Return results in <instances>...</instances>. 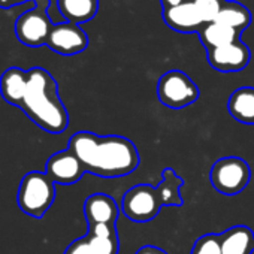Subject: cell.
Listing matches in <instances>:
<instances>
[{
  "label": "cell",
  "instance_id": "cell-1",
  "mask_svg": "<svg viewBox=\"0 0 254 254\" xmlns=\"http://www.w3.org/2000/svg\"><path fill=\"white\" fill-rule=\"evenodd\" d=\"M67 148L78 157L85 172L100 178H120L130 175L139 166L136 145L124 136L96 135L93 132H76Z\"/></svg>",
  "mask_w": 254,
  "mask_h": 254
},
{
  "label": "cell",
  "instance_id": "cell-2",
  "mask_svg": "<svg viewBox=\"0 0 254 254\" xmlns=\"http://www.w3.org/2000/svg\"><path fill=\"white\" fill-rule=\"evenodd\" d=\"M20 108L48 133H63L69 126V114L60 99L59 84L44 67L27 70V91Z\"/></svg>",
  "mask_w": 254,
  "mask_h": 254
},
{
  "label": "cell",
  "instance_id": "cell-3",
  "mask_svg": "<svg viewBox=\"0 0 254 254\" xmlns=\"http://www.w3.org/2000/svg\"><path fill=\"white\" fill-rule=\"evenodd\" d=\"M54 200L56 184L45 172L32 171L24 175L17 194V203L24 214L33 218H42Z\"/></svg>",
  "mask_w": 254,
  "mask_h": 254
},
{
  "label": "cell",
  "instance_id": "cell-4",
  "mask_svg": "<svg viewBox=\"0 0 254 254\" xmlns=\"http://www.w3.org/2000/svg\"><path fill=\"white\" fill-rule=\"evenodd\" d=\"M35 6L21 14L15 21L17 39L32 48L47 45L48 35L54 26L50 18V0H33Z\"/></svg>",
  "mask_w": 254,
  "mask_h": 254
},
{
  "label": "cell",
  "instance_id": "cell-5",
  "mask_svg": "<svg viewBox=\"0 0 254 254\" xmlns=\"http://www.w3.org/2000/svg\"><path fill=\"white\" fill-rule=\"evenodd\" d=\"M212 187L224 196H236L247 189L251 180L250 165L236 156L218 159L209 172Z\"/></svg>",
  "mask_w": 254,
  "mask_h": 254
},
{
  "label": "cell",
  "instance_id": "cell-6",
  "mask_svg": "<svg viewBox=\"0 0 254 254\" xmlns=\"http://www.w3.org/2000/svg\"><path fill=\"white\" fill-rule=\"evenodd\" d=\"M199 87L183 70L174 69L163 73L157 82L159 100L171 109H183L199 99Z\"/></svg>",
  "mask_w": 254,
  "mask_h": 254
},
{
  "label": "cell",
  "instance_id": "cell-7",
  "mask_svg": "<svg viewBox=\"0 0 254 254\" xmlns=\"http://www.w3.org/2000/svg\"><path fill=\"white\" fill-rule=\"evenodd\" d=\"M163 203L157 187L148 184H138L129 189L121 202L123 214L135 223L153 221L162 211Z\"/></svg>",
  "mask_w": 254,
  "mask_h": 254
},
{
  "label": "cell",
  "instance_id": "cell-8",
  "mask_svg": "<svg viewBox=\"0 0 254 254\" xmlns=\"http://www.w3.org/2000/svg\"><path fill=\"white\" fill-rule=\"evenodd\" d=\"M47 47L60 56L69 57L82 53L88 47V36L81 26L64 21L53 26L47 39Z\"/></svg>",
  "mask_w": 254,
  "mask_h": 254
},
{
  "label": "cell",
  "instance_id": "cell-9",
  "mask_svg": "<svg viewBox=\"0 0 254 254\" xmlns=\"http://www.w3.org/2000/svg\"><path fill=\"white\" fill-rule=\"evenodd\" d=\"M206 59L211 67L218 72H239L248 66L251 53L242 41H236L224 47L208 50Z\"/></svg>",
  "mask_w": 254,
  "mask_h": 254
},
{
  "label": "cell",
  "instance_id": "cell-10",
  "mask_svg": "<svg viewBox=\"0 0 254 254\" xmlns=\"http://www.w3.org/2000/svg\"><path fill=\"white\" fill-rule=\"evenodd\" d=\"M45 174L53 180L54 184L72 186L76 184L85 174L84 166L78 157L67 148L59 153H54L45 166Z\"/></svg>",
  "mask_w": 254,
  "mask_h": 254
},
{
  "label": "cell",
  "instance_id": "cell-11",
  "mask_svg": "<svg viewBox=\"0 0 254 254\" xmlns=\"http://www.w3.org/2000/svg\"><path fill=\"white\" fill-rule=\"evenodd\" d=\"M163 20L178 33H199L205 24L193 2H184L174 8H163Z\"/></svg>",
  "mask_w": 254,
  "mask_h": 254
},
{
  "label": "cell",
  "instance_id": "cell-12",
  "mask_svg": "<svg viewBox=\"0 0 254 254\" xmlns=\"http://www.w3.org/2000/svg\"><path fill=\"white\" fill-rule=\"evenodd\" d=\"M84 215H85L88 226L90 224H115L120 215V208L111 196L105 193H96L85 199Z\"/></svg>",
  "mask_w": 254,
  "mask_h": 254
},
{
  "label": "cell",
  "instance_id": "cell-13",
  "mask_svg": "<svg viewBox=\"0 0 254 254\" xmlns=\"http://www.w3.org/2000/svg\"><path fill=\"white\" fill-rule=\"evenodd\" d=\"M221 254H253L254 233L248 226L239 224L220 235Z\"/></svg>",
  "mask_w": 254,
  "mask_h": 254
},
{
  "label": "cell",
  "instance_id": "cell-14",
  "mask_svg": "<svg viewBox=\"0 0 254 254\" xmlns=\"http://www.w3.org/2000/svg\"><path fill=\"white\" fill-rule=\"evenodd\" d=\"M26 91H27V70L14 66L2 73V78H0V93H2V97L8 103L14 106H21Z\"/></svg>",
  "mask_w": 254,
  "mask_h": 254
},
{
  "label": "cell",
  "instance_id": "cell-15",
  "mask_svg": "<svg viewBox=\"0 0 254 254\" xmlns=\"http://www.w3.org/2000/svg\"><path fill=\"white\" fill-rule=\"evenodd\" d=\"M93 254H118L120 239L115 224H90L85 235Z\"/></svg>",
  "mask_w": 254,
  "mask_h": 254
},
{
  "label": "cell",
  "instance_id": "cell-16",
  "mask_svg": "<svg viewBox=\"0 0 254 254\" xmlns=\"http://www.w3.org/2000/svg\"><path fill=\"white\" fill-rule=\"evenodd\" d=\"M227 111L238 123L254 126V88L241 87L235 90L227 100Z\"/></svg>",
  "mask_w": 254,
  "mask_h": 254
},
{
  "label": "cell",
  "instance_id": "cell-17",
  "mask_svg": "<svg viewBox=\"0 0 254 254\" xmlns=\"http://www.w3.org/2000/svg\"><path fill=\"white\" fill-rule=\"evenodd\" d=\"M57 8L67 23L79 26L96 17L99 0H57Z\"/></svg>",
  "mask_w": 254,
  "mask_h": 254
},
{
  "label": "cell",
  "instance_id": "cell-18",
  "mask_svg": "<svg viewBox=\"0 0 254 254\" xmlns=\"http://www.w3.org/2000/svg\"><path fill=\"white\" fill-rule=\"evenodd\" d=\"M199 38L202 45L205 47V50H212V48H218V47H224L229 44H233L236 41H241V32L227 27L224 24L220 23H208L203 24L202 29L199 30Z\"/></svg>",
  "mask_w": 254,
  "mask_h": 254
},
{
  "label": "cell",
  "instance_id": "cell-19",
  "mask_svg": "<svg viewBox=\"0 0 254 254\" xmlns=\"http://www.w3.org/2000/svg\"><path fill=\"white\" fill-rule=\"evenodd\" d=\"M215 23L224 24L242 33L251 23V14L242 3L224 0V3L215 18Z\"/></svg>",
  "mask_w": 254,
  "mask_h": 254
},
{
  "label": "cell",
  "instance_id": "cell-20",
  "mask_svg": "<svg viewBox=\"0 0 254 254\" xmlns=\"http://www.w3.org/2000/svg\"><path fill=\"white\" fill-rule=\"evenodd\" d=\"M184 186V180L175 174L172 168H166L162 174V181L157 186L163 206H183L184 199L180 193Z\"/></svg>",
  "mask_w": 254,
  "mask_h": 254
},
{
  "label": "cell",
  "instance_id": "cell-21",
  "mask_svg": "<svg viewBox=\"0 0 254 254\" xmlns=\"http://www.w3.org/2000/svg\"><path fill=\"white\" fill-rule=\"evenodd\" d=\"M190 254H221L220 235L206 233L196 239Z\"/></svg>",
  "mask_w": 254,
  "mask_h": 254
},
{
  "label": "cell",
  "instance_id": "cell-22",
  "mask_svg": "<svg viewBox=\"0 0 254 254\" xmlns=\"http://www.w3.org/2000/svg\"><path fill=\"white\" fill-rule=\"evenodd\" d=\"M193 3L197 9V12L200 14L202 20L205 24L208 23H214L224 0H193Z\"/></svg>",
  "mask_w": 254,
  "mask_h": 254
},
{
  "label": "cell",
  "instance_id": "cell-23",
  "mask_svg": "<svg viewBox=\"0 0 254 254\" xmlns=\"http://www.w3.org/2000/svg\"><path fill=\"white\" fill-rule=\"evenodd\" d=\"M64 254H93L87 236H82V238L75 239V241L66 248Z\"/></svg>",
  "mask_w": 254,
  "mask_h": 254
},
{
  "label": "cell",
  "instance_id": "cell-24",
  "mask_svg": "<svg viewBox=\"0 0 254 254\" xmlns=\"http://www.w3.org/2000/svg\"><path fill=\"white\" fill-rule=\"evenodd\" d=\"M135 254H168V253L165 250L156 247V245H144Z\"/></svg>",
  "mask_w": 254,
  "mask_h": 254
},
{
  "label": "cell",
  "instance_id": "cell-25",
  "mask_svg": "<svg viewBox=\"0 0 254 254\" xmlns=\"http://www.w3.org/2000/svg\"><path fill=\"white\" fill-rule=\"evenodd\" d=\"M27 2L33 3V0H0V9H9L12 6L21 5V3H27Z\"/></svg>",
  "mask_w": 254,
  "mask_h": 254
},
{
  "label": "cell",
  "instance_id": "cell-26",
  "mask_svg": "<svg viewBox=\"0 0 254 254\" xmlns=\"http://www.w3.org/2000/svg\"><path fill=\"white\" fill-rule=\"evenodd\" d=\"M163 8H174V6H178L181 3H184L186 0H160Z\"/></svg>",
  "mask_w": 254,
  "mask_h": 254
}]
</instances>
